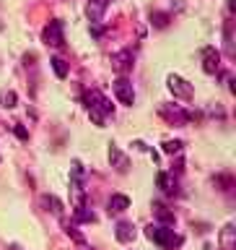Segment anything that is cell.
I'll return each mask as SVG.
<instances>
[{"instance_id": "obj_1", "label": "cell", "mask_w": 236, "mask_h": 250, "mask_svg": "<svg viewBox=\"0 0 236 250\" xmlns=\"http://www.w3.org/2000/svg\"><path fill=\"white\" fill-rule=\"evenodd\" d=\"M86 104H89V117L99 125V128L104 125V120H107L109 115H114V104H112V102H109L99 89L86 91Z\"/></svg>"}, {"instance_id": "obj_2", "label": "cell", "mask_w": 236, "mask_h": 250, "mask_svg": "<svg viewBox=\"0 0 236 250\" xmlns=\"http://www.w3.org/2000/svg\"><path fill=\"white\" fill-rule=\"evenodd\" d=\"M145 237L153 240L156 245L161 248H174V245H182V234H177L171 227H163V224H148L145 227Z\"/></svg>"}, {"instance_id": "obj_3", "label": "cell", "mask_w": 236, "mask_h": 250, "mask_svg": "<svg viewBox=\"0 0 236 250\" xmlns=\"http://www.w3.org/2000/svg\"><path fill=\"white\" fill-rule=\"evenodd\" d=\"M112 89H114V97L120 104L125 107H132L135 104V89H132V83H130V78L127 76H120L117 81L112 83Z\"/></svg>"}, {"instance_id": "obj_4", "label": "cell", "mask_w": 236, "mask_h": 250, "mask_svg": "<svg viewBox=\"0 0 236 250\" xmlns=\"http://www.w3.org/2000/svg\"><path fill=\"white\" fill-rule=\"evenodd\" d=\"M161 117L166 123H171V125H187L195 115L187 112V109H182L179 104H161Z\"/></svg>"}, {"instance_id": "obj_5", "label": "cell", "mask_w": 236, "mask_h": 250, "mask_svg": "<svg viewBox=\"0 0 236 250\" xmlns=\"http://www.w3.org/2000/svg\"><path fill=\"white\" fill-rule=\"evenodd\" d=\"M42 42L50 44V47H62V42H65V34H62V21H60V19H52V21L42 29Z\"/></svg>"}, {"instance_id": "obj_6", "label": "cell", "mask_w": 236, "mask_h": 250, "mask_svg": "<svg viewBox=\"0 0 236 250\" xmlns=\"http://www.w3.org/2000/svg\"><path fill=\"white\" fill-rule=\"evenodd\" d=\"M169 91L174 94V99H182V102H192V97H195L192 83L184 81L182 76H169Z\"/></svg>"}, {"instance_id": "obj_7", "label": "cell", "mask_w": 236, "mask_h": 250, "mask_svg": "<svg viewBox=\"0 0 236 250\" xmlns=\"http://www.w3.org/2000/svg\"><path fill=\"white\" fill-rule=\"evenodd\" d=\"M202 70L210 76H216L218 70H221V52H218L216 47H205V50H202Z\"/></svg>"}, {"instance_id": "obj_8", "label": "cell", "mask_w": 236, "mask_h": 250, "mask_svg": "<svg viewBox=\"0 0 236 250\" xmlns=\"http://www.w3.org/2000/svg\"><path fill=\"white\" fill-rule=\"evenodd\" d=\"M109 0H89V5H86V16H89L91 23H101L104 21V11H107Z\"/></svg>"}, {"instance_id": "obj_9", "label": "cell", "mask_w": 236, "mask_h": 250, "mask_svg": "<svg viewBox=\"0 0 236 250\" xmlns=\"http://www.w3.org/2000/svg\"><path fill=\"white\" fill-rule=\"evenodd\" d=\"M132 52L130 50H122V52H117V55H112V68L117 70L120 76H125L127 70H132Z\"/></svg>"}, {"instance_id": "obj_10", "label": "cell", "mask_w": 236, "mask_h": 250, "mask_svg": "<svg viewBox=\"0 0 236 250\" xmlns=\"http://www.w3.org/2000/svg\"><path fill=\"white\" fill-rule=\"evenodd\" d=\"M114 237H117V242H122V245H130V242L135 240V227L130 222H120L114 227Z\"/></svg>"}, {"instance_id": "obj_11", "label": "cell", "mask_w": 236, "mask_h": 250, "mask_svg": "<svg viewBox=\"0 0 236 250\" xmlns=\"http://www.w3.org/2000/svg\"><path fill=\"white\" fill-rule=\"evenodd\" d=\"M39 203L50 211V214H54V216H60L62 219V214H65V206H62V201L57 198V195H52V193H47V195H42L39 198Z\"/></svg>"}, {"instance_id": "obj_12", "label": "cell", "mask_w": 236, "mask_h": 250, "mask_svg": "<svg viewBox=\"0 0 236 250\" xmlns=\"http://www.w3.org/2000/svg\"><path fill=\"white\" fill-rule=\"evenodd\" d=\"M153 216L159 219L156 224H163V227H174V222H177L174 211H169L163 203H153Z\"/></svg>"}, {"instance_id": "obj_13", "label": "cell", "mask_w": 236, "mask_h": 250, "mask_svg": "<svg viewBox=\"0 0 236 250\" xmlns=\"http://www.w3.org/2000/svg\"><path fill=\"white\" fill-rule=\"evenodd\" d=\"M109 162H112V167L117 169V172H127V167H130V162H127V156H125L120 148H117L114 144L109 146Z\"/></svg>"}, {"instance_id": "obj_14", "label": "cell", "mask_w": 236, "mask_h": 250, "mask_svg": "<svg viewBox=\"0 0 236 250\" xmlns=\"http://www.w3.org/2000/svg\"><path fill=\"white\" fill-rule=\"evenodd\" d=\"M156 185H159L166 195H174L177 193V180H174L171 172H159V175H156Z\"/></svg>"}, {"instance_id": "obj_15", "label": "cell", "mask_w": 236, "mask_h": 250, "mask_svg": "<svg viewBox=\"0 0 236 250\" xmlns=\"http://www.w3.org/2000/svg\"><path fill=\"white\" fill-rule=\"evenodd\" d=\"M130 208V198L122 193H114L112 198H109V214H122V211Z\"/></svg>"}, {"instance_id": "obj_16", "label": "cell", "mask_w": 236, "mask_h": 250, "mask_svg": "<svg viewBox=\"0 0 236 250\" xmlns=\"http://www.w3.org/2000/svg\"><path fill=\"white\" fill-rule=\"evenodd\" d=\"M73 219L78 224H93L96 222V214H93L91 208H86V206H78V208H73Z\"/></svg>"}, {"instance_id": "obj_17", "label": "cell", "mask_w": 236, "mask_h": 250, "mask_svg": "<svg viewBox=\"0 0 236 250\" xmlns=\"http://www.w3.org/2000/svg\"><path fill=\"white\" fill-rule=\"evenodd\" d=\"M221 245L223 250H234V227L231 224H226L221 229Z\"/></svg>"}, {"instance_id": "obj_18", "label": "cell", "mask_w": 236, "mask_h": 250, "mask_svg": "<svg viewBox=\"0 0 236 250\" xmlns=\"http://www.w3.org/2000/svg\"><path fill=\"white\" fill-rule=\"evenodd\" d=\"M50 65H52V70H54V76H57V78H68V62L62 58H52Z\"/></svg>"}, {"instance_id": "obj_19", "label": "cell", "mask_w": 236, "mask_h": 250, "mask_svg": "<svg viewBox=\"0 0 236 250\" xmlns=\"http://www.w3.org/2000/svg\"><path fill=\"white\" fill-rule=\"evenodd\" d=\"M0 104H3V107H8V109H13L16 104H18V94H16L13 89L3 91V94H0Z\"/></svg>"}, {"instance_id": "obj_20", "label": "cell", "mask_w": 236, "mask_h": 250, "mask_svg": "<svg viewBox=\"0 0 236 250\" xmlns=\"http://www.w3.org/2000/svg\"><path fill=\"white\" fill-rule=\"evenodd\" d=\"M161 148H163V154L174 156V154H182L184 144H182V141H163V144H161Z\"/></svg>"}, {"instance_id": "obj_21", "label": "cell", "mask_w": 236, "mask_h": 250, "mask_svg": "<svg viewBox=\"0 0 236 250\" xmlns=\"http://www.w3.org/2000/svg\"><path fill=\"white\" fill-rule=\"evenodd\" d=\"M65 232H68L70 237H73V240L78 242V245H86V237H83L81 232H78V227H75V224H70V222H65Z\"/></svg>"}, {"instance_id": "obj_22", "label": "cell", "mask_w": 236, "mask_h": 250, "mask_svg": "<svg viewBox=\"0 0 236 250\" xmlns=\"http://www.w3.org/2000/svg\"><path fill=\"white\" fill-rule=\"evenodd\" d=\"M151 23H156L159 29H163L169 23V13H161V11H153L151 13Z\"/></svg>"}, {"instance_id": "obj_23", "label": "cell", "mask_w": 236, "mask_h": 250, "mask_svg": "<svg viewBox=\"0 0 236 250\" xmlns=\"http://www.w3.org/2000/svg\"><path fill=\"white\" fill-rule=\"evenodd\" d=\"M13 130H16V136H18L21 141H29V130L23 128V125H18V123H16V125H13Z\"/></svg>"}, {"instance_id": "obj_24", "label": "cell", "mask_w": 236, "mask_h": 250, "mask_svg": "<svg viewBox=\"0 0 236 250\" xmlns=\"http://www.w3.org/2000/svg\"><path fill=\"white\" fill-rule=\"evenodd\" d=\"M202 250H218V248H216V245H210V242H208V245L202 248Z\"/></svg>"}, {"instance_id": "obj_25", "label": "cell", "mask_w": 236, "mask_h": 250, "mask_svg": "<svg viewBox=\"0 0 236 250\" xmlns=\"http://www.w3.org/2000/svg\"><path fill=\"white\" fill-rule=\"evenodd\" d=\"M78 250H91V248H86V245H78Z\"/></svg>"}]
</instances>
